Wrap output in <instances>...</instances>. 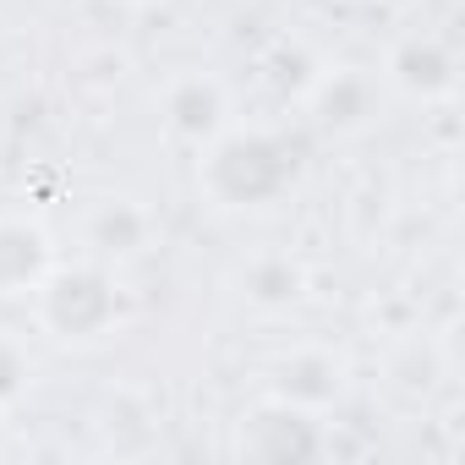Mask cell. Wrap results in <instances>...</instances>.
Listing matches in <instances>:
<instances>
[{"label": "cell", "mask_w": 465, "mask_h": 465, "mask_svg": "<svg viewBox=\"0 0 465 465\" xmlns=\"http://www.w3.org/2000/svg\"><path fill=\"white\" fill-rule=\"evenodd\" d=\"M0 258H12V269H6V291H17V285H28V280H39V269H45V236L34 224H0Z\"/></svg>", "instance_id": "6da1fadb"}]
</instances>
